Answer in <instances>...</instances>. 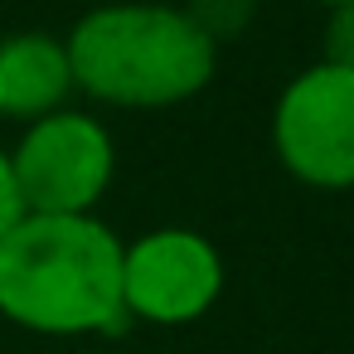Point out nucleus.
<instances>
[{
	"instance_id": "f257e3e1",
	"label": "nucleus",
	"mask_w": 354,
	"mask_h": 354,
	"mask_svg": "<svg viewBox=\"0 0 354 354\" xmlns=\"http://www.w3.org/2000/svg\"><path fill=\"white\" fill-rule=\"evenodd\" d=\"M122 248L97 214H25L0 238V315L35 335L122 330Z\"/></svg>"
},
{
	"instance_id": "f03ea898",
	"label": "nucleus",
	"mask_w": 354,
	"mask_h": 354,
	"mask_svg": "<svg viewBox=\"0 0 354 354\" xmlns=\"http://www.w3.org/2000/svg\"><path fill=\"white\" fill-rule=\"evenodd\" d=\"M73 88L102 107L165 112L199 97L218 73V44L160 0H102L64 39Z\"/></svg>"
},
{
	"instance_id": "7ed1b4c3",
	"label": "nucleus",
	"mask_w": 354,
	"mask_h": 354,
	"mask_svg": "<svg viewBox=\"0 0 354 354\" xmlns=\"http://www.w3.org/2000/svg\"><path fill=\"white\" fill-rule=\"evenodd\" d=\"M272 151L306 189H354V73L325 59L301 68L272 102Z\"/></svg>"
},
{
	"instance_id": "20e7f679",
	"label": "nucleus",
	"mask_w": 354,
	"mask_h": 354,
	"mask_svg": "<svg viewBox=\"0 0 354 354\" xmlns=\"http://www.w3.org/2000/svg\"><path fill=\"white\" fill-rule=\"evenodd\" d=\"M10 170L25 214H93L112 189L117 146L93 112L64 107L25 127Z\"/></svg>"
},
{
	"instance_id": "39448f33",
	"label": "nucleus",
	"mask_w": 354,
	"mask_h": 354,
	"mask_svg": "<svg viewBox=\"0 0 354 354\" xmlns=\"http://www.w3.org/2000/svg\"><path fill=\"white\" fill-rule=\"evenodd\" d=\"M223 296V252L209 233L165 223L122 248V310L146 325H194Z\"/></svg>"
},
{
	"instance_id": "423d86ee",
	"label": "nucleus",
	"mask_w": 354,
	"mask_h": 354,
	"mask_svg": "<svg viewBox=\"0 0 354 354\" xmlns=\"http://www.w3.org/2000/svg\"><path fill=\"white\" fill-rule=\"evenodd\" d=\"M73 64L64 39L25 30L0 39V117H20L25 127L64 112L73 97Z\"/></svg>"
},
{
	"instance_id": "0eeeda50",
	"label": "nucleus",
	"mask_w": 354,
	"mask_h": 354,
	"mask_svg": "<svg viewBox=\"0 0 354 354\" xmlns=\"http://www.w3.org/2000/svg\"><path fill=\"white\" fill-rule=\"evenodd\" d=\"M185 15H189L214 44H223V39H238V35L252 25L257 0H189Z\"/></svg>"
},
{
	"instance_id": "6e6552de",
	"label": "nucleus",
	"mask_w": 354,
	"mask_h": 354,
	"mask_svg": "<svg viewBox=\"0 0 354 354\" xmlns=\"http://www.w3.org/2000/svg\"><path fill=\"white\" fill-rule=\"evenodd\" d=\"M325 64L354 73V0L325 10Z\"/></svg>"
},
{
	"instance_id": "1a4fd4ad",
	"label": "nucleus",
	"mask_w": 354,
	"mask_h": 354,
	"mask_svg": "<svg viewBox=\"0 0 354 354\" xmlns=\"http://www.w3.org/2000/svg\"><path fill=\"white\" fill-rule=\"evenodd\" d=\"M25 218L20 189H15V170H10V151H0V238Z\"/></svg>"
},
{
	"instance_id": "9d476101",
	"label": "nucleus",
	"mask_w": 354,
	"mask_h": 354,
	"mask_svg": "<svg viewBox=\"0 0 354 354\" xmlns=\"http://www.w3.org/2000/svg\"><path fill=\"white\" fill-rule=\"evenodd\" d=\"M310 6H320V10H335V6H344V0H310Z\"/></svg>"
}]
</instances>
